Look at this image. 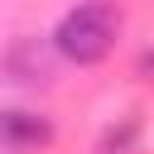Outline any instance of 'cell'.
Listing matches in <instances>:
<instances>
[{
	"label": "cell",
	"instance_id": "6da1fadb",
	"mask_svg": "<svg viewBox=\"0 0 154 154\" xmlns=\"http://www.w3.org/2000/svg\"><path fill=\"white\" fill-rule=\"evenodd\" d=\"M120 24H125V14H120L116 0H82V5H72V10L58 19L53 48H58L67 63L91 67V63H101V58L116 48Z\"/></svg>",
	"mask_w": 154,
	"mask_h": 154
},
{
	"label": "cell",
	"instance_id": "7a4b0ae2",
	"mask_svg": "<svg viewBox=\"0 0 154 154\" xmlns=\"http://www.w3.org/2000/svg\"><path fill=\"white\" fill-rule=\"evenodd\" d=\"M53 140V125H48V116H38V111H0V149H38V144H48Z\"/></svg>",
	"mask_w": 154,
	"mask_h": 154
},
{
	"label": "cell",
	"instance_id": "3957f363",
	"mask_svg": "<svg viewBox=\"0 0 154 154\" xmlns=\"http://www.w3.org/2000/svg\"><path fill=\"white\" fill-rule=\"evenodd\" d=\"M135 144H140V120H135V116H125V120H120V130L111 125V130L101 135V149H96V154H135Z\"/></svg>",
	"mask_w": 154,
	"mask_h": 154
}]
</instances>
